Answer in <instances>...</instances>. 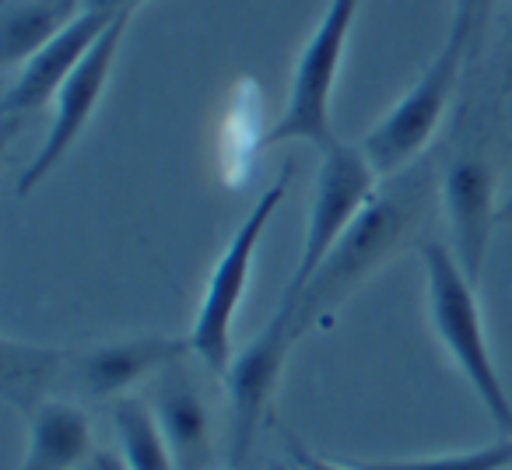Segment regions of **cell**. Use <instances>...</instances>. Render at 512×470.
Listing matches in <instances>:
<instances>
[{
  "instance_id": "6da1fadb",
  "label": "cell",
  "mask_w": 512,
  "mask_h": 470,
  "mask_svg": "<svg viewBox=\"0 0 512 470\" xmlns=\"http://www.w3.org/2000/svg\"><path fill=\"white\" fill-rule=\"evenodd\" d=\"M428 197H432V183H428L425 165H411L379 186L376 197L362 207V214L327 253V260L316 267L306 288L299 295H285V299H295L299 337L313 330L323 316L334 313L362 281H369L393 253L411 243V235L425 218Z\"/></svg>"
},
{
  "instance_id": "7a4b0ae2",
  "label": "cell",
  "mask_w": 512,
  "mask_h": 470,
  "mask_svg": "<svg viewBox=\"0 0 512 470\" xmlns=\"http://www.w3.org/2000/svg\"><path fill=\"white\" fill-rule=\"evenodd\" d=\"M425 267V306L428 323L435 337L453 358L460 376L474 390L477 404L498 428V435H512V400L505 393V383L498 376V365L491 358L488 334H484L481 306H477L474 281L460 271L453 250L446 243H425L421 250Z\"/></svg>"
},
{
  "instance_id": "3957f363",
  "label": "cell",
  "mask_w": 512,
  "mask_h": 470,
  "mask_svg": "<svg viewBox=\"0 0 512 470\" xmlns=\"http://www.w3.org/2000/svg\"><path fill=\"white\" fill-rule=\"evenodd\" d=\"M288 179H292V169H285V176H281L278 183H271L260 193V200L246 211V218L239 221V228L232 232V239L225 243V250L218 253L211 274H207L204 299H200L186 341H190V355L197 358L211 376H225V369L235 358L232 355L235 313H239L242 295H246L260 239H264L274 211H278L288 193Z\"/></svg>"
},
{
  "instance_id": "277c9868",
  "label": "cell",
  "mask_w": 512,
  "mask_h": 470,
  "mask_svg": "<svg viewBox=\"0 0 512 470\" xmlns=\"http://www.w3.org/2000/svg\"><path fill=\"white\" fill-rule=\"evenodd\" d=\"M358 8H362V0H327L323 18L316 22L313 36L295 60L285 109H281L278 123L264 134V148L306 141L323 151L327 144L337 141L334 123H330V106H334L337 74H341Z\"/></svg>"
},
{
  "instance_id": "5b68a950",
  "label": "cell",
  "mask_w": 512,
  "mask_h": 470,
  "mask_svg": "<svg viewBox=\"0 0 512 470\" xmlns=\"http://www.w3.org/2000/svg\"><path fill=\"white\" fill-rule=\"evenodd\" d=\"M463 64H467V50L463 43L446 36L442 50L432 57V64L414 78V85L397 99V106L386 116H379L376 127L358 141L372 169L383 179L397 176V172L411 169L414 158L425 151L432 134L439 130L446 106L453 99L456 85H460Z\"/></svg>"
},
{
  "instance_id": "8992f818",
  "label": "cell",
  "mask_w": 512,
  "mask_h": 470,
  "mask_svg": "<svg viewBox=\"0 0 512 470\" xmlns=\"http://www.w3.org/2000/svg\"><path fill=\"white\" fill-rule=\"evenodd\" d=\"M379 186H383V176L372 169V162L358 144L334 141L320 151V169H316L306 214V235H302V250L295 260L292 281L285 285V295H299L306 288L316 267L327 260V253L348 232L351 221L362 214V207L376 197Z\"/></svg>"
},
{
  "instance_id": "52a82bcc",
  "label": "cell",
  "mask_w": 512,
  "mask_h": 470,
  "mask_svg": "<svg viewBox=\"0 0 512 470\" xmlns=\"http://www.w3.org/2000/svg\"><path fill=\"white\" fill-rule=\"evenodd\" d=\"M295 341H299L295 299L281 295L278 313L232 358V365L221 376L228 393V467L239 470L246 453L253 449V435L260 428V421H264L267 407H271Z\"/></svg>"
},
{
  "instance_id": "ba28073f",
  "label": "cell",
  "mask_w": 512,
  "mask_h": 470,
  "mask_svg": "<svg viewBox=\"0 0 512 470\" xmlns=\"http://www.w3.org/2000/svg\"><path fill=\"white\" fill-rule=\"evenodd\" d=\"M130 18H134V11H120V15L113 18V25L102 32L99 43L88 50V57L74 67V74L57 92V99H53L57 109H53L50 130H46L43 144H39V151L32 155V162L25 165L22 179H18V197H29V193L64 162V155L78 144V137L85 134V127L92 123L95 109H99L102 95H106L109 78H113V67H116V57H120Z\"/></svg>"
},
{
  "instance_id": "9c48e42d",
  "label": "cell",
  "mask_w": 512,
  "mask_h": 470,
  "mask_svg": "<svg viewBox=\"0 0 512 470\" xmlns=\"http://www.w3.org/2000/svg\"><path fill=\"white\" fill-rule=\"evenodd\" d=\"M439 193L449 221V250L460 271L477 285L488 260L491 232L502 221V211L495 207V176L488 158L477 151L456 155L442 172Z\"/></svg>"
},
{
  "instance_id": "30bf717a",
  "label": "cell",
  "mask_w": 512,
  "mask_h": 470,
  "mask_svg": "<svg viewBox=\"0 0 512 470\" xmlns=\"http://www.w3.org/2000/svg\"><path fill=\"white\" fill-rule=\"evenodd\" d=\"M113 11L85 8L60 36H53L46 46H39L29 60L15 71L8 92L0 99V113L4 120H15L22 113H36L46 102L57 99V92L64 88V81L74 74V67L88 57L102 32L113 25Z\"/></svg>"
},
{
  "instance_id": "8fae6325",
  "label": "cell",
  "mask_w": 512,
  "mask_h": 470,
  "mask_svg": "<svg viewBox=\"0 0 512 470\" xmlns=\"http://www.w3.org/2000/svg\"><path fill=\"white\" fill-rule=\"evenodd\" d=\"M190 355L186 337H123L113 344H99L92 351L71 355V376L92 400H120L144 376L165 372L172 362Z\"/></svg>"
},
{
  "instance_id": "7c38bea8",
  "label": "cell",
  "mask_w": 512,
  "mask_h": 470,
  "mask_svg": "<svg viewBox=\"0 0 512 470\" xmlns=\"http://www.w3.org/2000/svg\"><path fill=\"white\" fill-rule=\"evenodd\" d=\"M151 414H155L158 432L176 460V470H211V414H207L204 393L186 376L183 358L162 372L155 386V400H151Z\"/></svg>"
},
{
  "instance_id": "4fadbf2b",
  "label": "cell",
  "mask_w": 512,
  "mask_h": 470,
  "mask_svg": "<svg viewBox=\"0 0 512 470\" xmlns=\"http://www.w3.org/2000/svg\"><path fill=\"white\" fill-rule=\"evenodd\" d=\"M92 460V421L81 407L43 400L29 411V442L18 470H74Z\"/></svg>"
},
{
  "instance_id": "5bb4252c",
  "label": "cell",
  "mask_w": 512,
  "mask_h": 470,
  "mask_svg": "<svg viewBox=\"0 0 512 470\" xmlns=\"http://www.w3.org/2000/svg\"><path fill=\"white\" fill-rule=\"evenodd\" d=\"M88 0H8L0 18V60L8 71H18L39 46L67 29Z\"/></svg>"
},
{
  "instance_id": "9a60e30c",
  "label": "cell",
  "mask_w": 512,
  "mask_h": 470,
  "mask_svg": "<svg viewBox=\"0 0 512 470\" xmlns=\"http://www.w3.org/2000/svg\"><path fill=\"white\" fill-rule=\"evenodd\" d=\"M113 428L120 456L130 470H176V460H172L148 404L134 397L113 400Z\"/></svg>"
},
{
  "instance_id": "2e32d148",
  "label": "cell",
  "mask_w": 512,
  "mask_h": 470,
  "mask_svg": "<svg viewBox=\"0 0 512 470\" xmlns=\"http://www.w3.org/2000/svg\"><path fill=\"white\" fill-rule=\"evenodd\" d=\"M60 365H71V355L53 348H39V344H15L4 341V393L11 400H29V411L39 400V393L46 390Z\"/></svg>"
},
{
  "instance_id": "e0dca14e",
  "label": "cell",
  "mask_w": 512,
  "mask_h": 470,
  "mask_svg": "<svg viewBox=\"0 0 512 470\" xmlns=\"http://www.w3.org/2000/svg\"><path fill=\"white\" fill-rule=\"evenodd\" d=\"M362 470H505L512 467V435H498L495 442L463 453L442 456H400V460H351Z\"/></svg>"
},
{
  "instance_id": "ac0fdd59",
  "label": "cell",
  "mask_w": 512,
  "mask_h": 470,
  "mask_svg": "<svg viewBox=\"0 0 512 470\" xmlns=\"http://www.w3.org/2000/svg\"><path fill=\"white\" fill-rule=\"evenodd\" d=\"M491 8H495V0H453L449 39L463 43V50H467V60H474L477 50H481V39H484V32H488V22H491Z\"/></svg>"
},
{
  "instance_id": "d6986e66",
  "label": "cell",
  "mask_w": 512,
  "mask_h": 470,
  "mask_svg": "<svg viewBox=\"0 0 512 470\" xmlns=\"http://www.w3.org/2000/svg\"><path fill=\"white\" fill-rule=\"evenodd\" d=\"M278 439H281V446H285V456H288V460H295L302 470H362V467H355L351 460H348V463H327L323 456H316L313 449L306 446V442H299L292 432H285V428L278 432Z\"/></svg>"
},
{
  "instance_id": "ffe728a7",
  "label": "cell",
  "mask_w": 512,
  "mask_h": 470,
  "mask_svg": "<svg viewBox=\"0 0 512 470\" xmlns=\"http://www.w3.org/2000/svg\"><path fill=\"white\" fill-rule=\"evenodd\" d=\"M88 470H130L123 463L120 453H109V449H95L92 460H88Z\"/></svg>"
},
{
  "instance_id": "44dd1931",
  "label": "cell",
  "mask_w": 512,
  "mask_h": 470,
  "mask_svg": "<svg viewBox=\"0 0 512 470\" xmlns=\"http://www.w3.org/2000/svg\"><path fill=\"white\" fill-rule=\"evenodd\" d=\"M144 0H88V8H99V11H113V15H120V11H137Z\"/></svg>"
},
{
  "instance_id": "7402d4cb",
  "label": "cell",
  "mask_w": 512,
  "mask_h": 470,
  "mask_svg": "<svg viewBox=\"0 0 512 470\" xmlns=\"http://www.w3.org/2000/svg\"><path fill=\"white\" fill-rule=\"evenodd\" d=\"M512 92V50H509V64H505V78H502V88H498V102L509 99Z\"/></svg>"
},
{
  "instance_id": "603a6c76",
  "label": "cell",
  "mask_w": 512,
  "mask_h": 470,
  "mask_svg": "<svg viewBox=\"0 0 512 470\" xmlns=\"http://www.w3.org/2000/svg\"><path fill=\"white\" fill-rule=\"evenodd\" d=\"M271 470H302V467H299L295 460H288V456H285L281 463H271Z\"/></svg>"
},
{
  "instance_id": "cb8c5ba5",
  "label": "cell",
  "mask_w": 512,
  "mask_h": 470,
  "mask_svg": "<svg viewBox=\"0 0 512 470\" xmlns=\"http://www.w3.org/2000/svg\"><path fill=\"white\" fill-rule=\"evenodd\" d=\"M502 218H512V204H509V207H505V211H502Z\"/></svg>"
},
{
  "instance_id": "d4e9b609",
  "label": "cell",
  "mask_w": 512,
  "mask_h": 470,
  "mask_svg": "<svg viewBox=\"0 0 512 470\" xmlns=\"http://www.w3.org/2000/svg\"><path fill=\"white\" fill-rule=\"evenodd\" d=\"M225 470H235V467H225Z\"/></svg>"
}]
</instances>
